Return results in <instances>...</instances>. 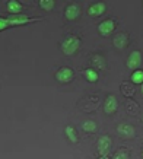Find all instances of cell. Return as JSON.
<instances>
[{
    "mask_svg": "<svg viewBox=\"0 0 143 159\" xmlns=\"http://www.w3.org/2000/svg\"><path fill=\"white\" fill-rule=\"evenodd\" d=\"M79 48H81V39L77 38L76 35L67 37L62 43V51L66 56H73Z\"/></svg>",
    "mask_w": 143,
    "mask_h": 159,
    "instance_id": "obj_1",
    "label": "cell"
},
{
    "mask_svg": "<svg viewBox=\"0 0 143 159\" xmlns=\"http://www.w3.org/2000/svg\"><path fill=\"white\" fill-rule=\"evenodd\" d=\"M111 148H113V139L110 136H101V137H98L96 149H98V153L101 156H108Z\"/></svg>",
    "mask_w": 143,
    "mask_h": 159,
    "instance_id": "obj_2",
    "label": "cell"
},
{
    "mask_svg": "<svg viewBox=\"0 0 143 159\" xmlns=\"http://www.w3.org/2000/svg\"><path fill=\"white\" fill-rule=\"evenodd\" d=\"M117 133L121 139H133L136 136V129L129 123H120L117 125Z\"/></svg>",
    "mask_w": 143,
    "mask_h": 159,
    "instance_id": "obj_3",
    "label": "cell"
},
{
    "mask_svg": "<svg viewBox=\"0 0 143 159\" xmlns=\"http://www.w3.org/2000/svg\"><path fill=\"white\" fill-rule=\"evenodd\" d=\"M7 20H9L10 26H21V25H26L37 20V18H31L26 15H10V16H7Z\"/></svg>",
    "mask_w": 143,
    "mask_h": 159,
    "instance_id": "obj_4",
    "label": "cell"
},
{
    "mask_svg": "<svg viewBox=\"0 0 143 159\" xmlns=\"http://www.w3.org/2000/svg\"><path fill=\"white\" fill-rule=\"evenodd\" d=\"M75 77V72L70 67H62L56 72V80L60 83H70Z\"/></svg>",
    "mask_w": 143,
    "mask_h": 159,
    "instance_id": "obj_5",
    "label": "cell"
},
{
    "mask_svg": "<svg viewBox=\"0 0 143 159\" xmlns=\"http://www.w3.org/2000/svg\"><path fill=\"white\" fill-rule=\"evenodd\" d=\"M126 64H127V67L130 69V70H137L139 67H140V64H142V53L140 51H137V50H134V51H131L130 53V56L127 57V61H126Z\"/></svg>",
    "mask_w": 143,
    "mask_h": 159,
    "instance_id": "obj_6",
    "label": "cell"
},
{
    "mask_svg": "<svg viewBox=\"0 0 143 159\" xmlns=\"http://www.w3.org/2000/svg\"><path fill=\"white\" fill-rule=\"evenodd\" d=\"M115 29V22L113 19H105L102 20L99 25H98V32H99L102 37H108L114 32Z\"/></svg>",
    "mask_w": 143,
    "mask_h": 159,
    "instance_id": "obj_7",
    "label": "cell"
},
{
    "mask_svg": "<svg viewBox=\"0 0 143 159\" xmlns=\"http://www.w3.org/2000/svg\"><path fill=\"white\" fill-rule=\"evenodd\" d=\"M105 10H107V5L102 3V2H96V3H92L88 7V15L92 16V18H98V16L105 13Z\"/></svg>",
    "mask_w": 143,
    "mask_h": 159,
    "instance_id": "obj_8",
    "label": "cell"
},
{
    "mask_svg": "<svg viewBox=\"0 0 143 159\" xmlns=\"http://www.w3.org/2000/svg\"><path fill=\"white\" fill-rule=\"evenodd\" d=\"M117 108H118V101H117V98H115L114 95H108V97L105 98V102H104L105 114L111 116V114H114L115 111H117Z\"/></svg>",
    "mask_w": 143,
    "mask_h": 159,
    "instance_id": "obj_9",
    "label": "cell"
},
{
    "mask_svg": "<svg viewBox=\"0 0 143 159\" xmlns=\"http://www.w3.org/2000/svg\"><path fill=\"white\" fill-rule=\"evenodd\" d=\"M81 15V7L77 3H72L64 9V18L67 20H76Z\"/></svg>",
    "mask_w": 143,
    "mask_h": 159,
    "instance_id": "obj_10",
    "label": "cell"
},
{
    "mask_svg": "<svg viewBox=\"0 0 143 159\" xmlns=\"http://www.w3.org/2000/svg\"><path fill=\"white\" fill-rule=\"evenodd\" d=\"M113 44H114L115 48L123 50V48H126L127 44H129V37L126 34H123V32H118V34L113 38Z\"/></svg>",
    "mask_w": 143,
    "mask_h": 159,
    "instance_id": "obj_11",
    "label": "cell"
},
{
    "mask_svg": "<svg viewBox=\"0 0 143 159\" xmlns=\"http://www.w3.org/2000/svg\"><path fill=\"white\" fill-rule=\"evenodd\" d=\"M6 6H7V10H9L10 15H21V12H22V9H24L22 3L18 2V0H9Z\"/></svg>",
    "mask_w": 143,
    "mask_h": 159,
    "instance_id": "obj_12",
    "label": "cell"
},
{
    "mask_svg": "<svg viewBox=\"0 0 143 159\" xmlns=\"http://www.w3.org/2000/svg\"><path fill=\"white\" fill-rule=\"evenodd\" d=\"M91 63H92V69H98V70H104L105 69V64H107V61H105V58L101 56V54H95V56H92L91 58Z\"/></svg>",
    "mask_w": 143,
    "mask_h": 159,
    "instance_id": "obj_13",
    "label": "cell"
},
{
    "mask_svg": "<svg viewBox=\"0 0 143 159\" xmlns=\"http://www.w3.org/2000/svg\"><path fill=\"white\" fill-rule=\"evenodd\" d=\"M82 75H83V77H85L89 83H95V82H98V79H99L98 72H96L95 69H92V67L85 69V70L82 72Z\"/></svg>",
    "mask_w": 143,
    "mask_h": 159,
    "instance_id": "obj_14",
    "label": "cell"
},
{
    "mask_svg": "<svg viewBox=\"0 0 143 159\" xmlns=\"http://www.w3.org/2000/svg\"><path fill=\"white\" fill-rule=\"evenodd\" d=\"M64 134H66V137L70 140L72 143H77L79 137H77L76 129H75L73 125H66V127H64Z\"/></svg>",
    "mask_w": 143,
    "mask_h": 159,
    "instance_id": "obj_15",
    "label": "cell"
},
{
    "mask_svg": "<svg viewBox=\"0 0 143 159\" xmlns=\"http://www.w3.org/2000/svg\"><path fill=\"white\" fill-rule=\"evenodd\" d=\"M82 130L86 133H95L96 131V123L94 120H85L82 123Z\"/></svg>",
    "mask_w": 143,
    "mask_h": 159,
    "instance_id": "obj_16",
    "label": "cell"
},
{
    "mask_svg": "<svg viewBox=\"0 0 143 159\" xmlns=\"http://www.w3.org/2000/svg\"><path fill=\"white\" fill-rule=\"evenodd\" d=\"M130 79H131V82H133L134 85H142V83H143V70H142V69L134 70V72L131 73Z\"/></svg>",
    "mask_w": 143,
    "mask_h": 159,
    "instance_id": "obj_17",
    "label": "cell"
},
{
    "mask_svg": "<svg viewBox=\"0 0 143 159\" xmlns=\"http://www.w3.org/2000/svg\"><path fill=\"white\" fill-rule=\"evenodd\" d=\"M38 5H39V7H41L43 10L50 12V10L54 9V0H39Z\"/></svg>",
    "mask_w": 143,
    "mask_h": 159,
    "instance_id": "obj_18",
    "label": "cell"
},
{
    "mask_svg": "<svg viewBox=\"0 0 143 159\" xmlns=\"http://www.w3.org/2000/svg\"><path fill=\"white\" fill-rule=\"evenodd\" d=\"M130 158V153L127 149H120L118 152H115L113 155V159H129Z\"/></svg>",
    "mask_w": 143,
    "mask_h": 159,
    "instance_id": "obj_19",
    "label": "cell"
},
{
    "mask_svg": "<svg viewBox=\"0 0 143 159\" xmlns=\"http://www.w3.org/2000/svg\"><path fill=\"white\" fill-rule=\"evenodd\" d=\"M7 28H10L7 18H0V32H2V31H5V29H7Z\"/></svg>",
    "mask_w": 143,
    "mask_h": 159,
    "instance_id": "obj_20",
    "label": "cell"
},
{
    "mask_svg": "<svg viewBox=\"0 0 143 159\" xmlns=\"http://www.w3.org/2000/svg\"><path fill=\"white\" fill-rule=\"evenodd\" d=\"M98 159H108V156H99Z\"/></svg>",
    "mask_w": 143,
    "mask_h": 159,
    "instance_id": "obj_21",
    "label": "cell"
},
{
    "mask_svg": "<svg viewBox=\"0 0 143 159\" xmlns=\"http://www.w3.org/2000/svg\"><path fill=\"white\" fill-rule=\"evenodd\" d=\"M140 86H142V88H140V92H142V93H143V83H142V85H140Z\"/></svg>",
    "mask_w": 143,
    "mask_h": 159,
    "instance_id": "obj_22",
    "label": "cell"
},
{
    "mask_svg": "<svg viewBox=\"0 0 143 159\" xmlns=\"http://www.w3.org/2000/svg\"><path fill=\"white\" fill-rule=\"evenodd\" d=\"M142 156H143V150H142Z\"/></svg>",
    "mask_w": 143,
    "mask_h": 159,
    "instance_id": "obj_23",
    "label": "cell"
},
{
    "mask_svg": "<svg viewBox=\"0 0 143 159\" xmlns=\"http://www.w3.org/2000/svg\"><path fill=\"white\" fill-rule=\"evenodd\" d=\"M142 121H143V116H142Z\"/></svg>",
    "mask_w": 143,
    "mask_h": 159,
    "instance_id": "obj_24",
    "label": "cell"
}]
</instances>
